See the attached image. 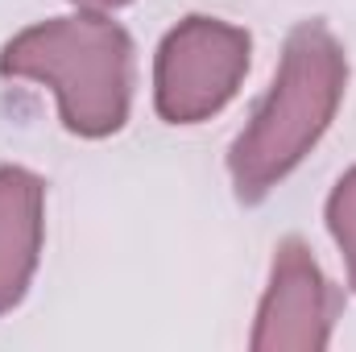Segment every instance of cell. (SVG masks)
Wrapping results in <instances>:
<instances>
[{"mask_svg":"<svg viewBox=\"0 0 356 352\" xmlns=\"http://www.w3.org/2000/svg\"><path fill=\"white\" fill-rule=\"evenodd\" d=\"M327 228H332V237H336V245L344 253L348 286L356 290V166L327 195Z\"/></svg>","mask_w":356,"mask_h":352,"instance_id":"6","label":"cell"},{"mask_svg":"<svg viewBox=\"0 0 356 352\" xmlns=\"http://www.w3.org/2000/svg\"><path fill=\"white\" fill-rule=\"evenodd\" d=\"M0 75L50 88L63 125L75 137H112L129 120L133 42L112 17L79 8L4 42Z\"/></svg>","mask_w":356,"mask_h":352,"instance_id":"2","label":"cell"},{"mask_svg":"<svg viewBox=\"0 0 356 352\" xmlns=\"http://www.w3.org/2000/svg\"><path fill=\"white\" fill-rule=\"evenodd\" d=\"M348 88V58L323 21H298L261 108L228 150V175L241 203H257L290 175L336 120Z\"/></svg>","mask_w":356,"mask_h":352,"instance_id":"1","label":"cell"},{"mask_svg":"<svg viewBox=\"0 0 356 352\" xmlns=\"http://www.w3.org/2000/svg\"><path fill=\"white\" fill-rule=\"evenodd\" d=\"M253 38L220 17H186L162 38L154 63V104L166 125L216 116L245 83Z\"/></svg>","mask_w":356,"mask_h":352,"instance_id":"3","label":"cell"},{"mask_svg":"<svg viewBox=\"0 0 356 352\" xmlns=\"http://www.w3.org/2000/svg\"><path fill=\"white\" fill-rule=\"evenodd\" d=\"M340 290L323 278L319 262L298 237L273 249L266 298L257 307V328L249 344L257 352H319L332 344V323L340 311Z\"/></svg>","mask_w":356,"mask_h":352,"instance_id":"4","label":"cell"},{"mask_svg":"<svg viewBox=\"0 0 356 352\" xmlns=\"http://www.w3.org/2000/svg\"><path fill=\"white\" fill-rule=\"evenodd\" d=\"M71 4H79V8H95V13H104V8H120V4H133V0H71Z\"/></svg>","mask_w":356,"mask_h":352,"instance_id":"7","label":"cell"},{"mask_svg":"<svg viewBox=\"0 0 356 352\" xmlns=\"http://www.w3.org/2000/svg\"><path fill=\"white\" fill-rule=\"evenodd\" d=\"M46 182L25 166H0V315L13 311L42 257Z\"/></svg>","mask_w":356,"mask_h":352,"instance_id":"5","label":"cell"}]
</instances>
